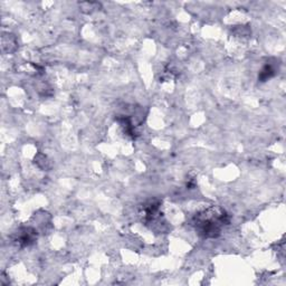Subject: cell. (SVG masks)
Returning <instances> with one entry per match:
<instances>
[{
	"label": "cell",
	"instance_id": "cell-5",
	"mask_svg": "<svg viewBox=\"0 0 286 286\" xmlns=\"http://www.w3.org/2000/svg\"><path fill=\"white\" fill-rule=\"evenodd\" d=\"M82 9H90V12L92 11V9H97V7H100V4L96 2H82L81 4Z\"/></svg>",
	"mask_w": 286,
	"mask_h": 286
},
{
	"label": "cell",
	"instance_id": "cell-4",
	"mask_svg": "<svg viewBox=\"0 0 286 286\" xmlns=\"http://www.w3.org/2000/svg\"><path fill=\"white\" fill-rule=\"evenodd\" d=\"M276 74V69L272 64H266L264 67L261 69L259 74V79L261 82H266L267 79H270Z\"/></svg>",
	"mask_w": 286,
	"mask_h": 286
},
{
	"label": "cell",
	"instance_id": "cell-2",
	"mask_svg": "<svg viewBox=\"0 0 286 286\" xmlns=\"http://www.w3.org/2000/svg\"><path fill=\"white\" fill-rule=\"evenodd\" d=\"M36 238H37V232L35 229L29 227L21 228L19 233L17 234L16 243L20 247H27L31 245V244L36 241Z\"/></svg>",
	"mask_w": 286,
	"mask_h": 286
},
{
	"label": "cell",
	"instance_id": "cell-3",
	"mask_svg": "<svg viewBox=\"0 0 286 286\" xmlns=\"http://www.w3.org/2000/svg\"><path fill=\"white\" fill-rule=\"evenodd\" d=\"M160 209V201L157 199L149 200L142 206V214L145 222H153L156 220Z\"/></svg>",
	"mask_w": 286,
	"mask_h": 286
},
{
	"label": "cell",
	"instance_id": "cell-1",
	"mask_svg": "<svg viewBox=\"0 0 286 286\" xmlns=\"http://www.w3.org/2000/svg\"><path fill=\"white\" fill-rule=\"evenodd\" d=\"M229 224V216L226 210L218 206L210 207L196 213L191 219V225L197 233L204 238H216L220 235L224 226Z\"/></svg>",
	"mask_w": 286,
	"mask_h": 286
}]
</instances>
